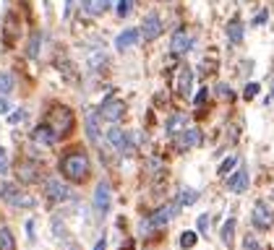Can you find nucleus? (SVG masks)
Listing matches in <instances>:
<instances>
[{"label":"nucleus","mask_w":274,"mask_h":250,"mask_svg":"<svg viewBox=\"0 0 274 250\" xmlns=\"http://www.w3.org/2000/svg\"><path fill=\"white\" fill-rule=\"evenodd\" d=\"M206 97H209V89H201L199 94H196V99H193V102H196V104H204V102H206Z\"/></svg>","instance_id":"38"},{"label":"nucleus","mask_w":274,"mask_h":250,"mask_svg":"<svg viewBox=\"0 0 274 250\" xmlns=\"http://www.w3.org/2000/svg\"><path fill=\"white\" fill-rule=\"evenodd\" d=\"M113 6V0H81V11L89 16H102Z\"/></svg>","instance_id":"18"},{"label":"nucleus","mask_w":274,"mask_h":250,"mask_svg":"<svg viewBox=\"0 0 274 250\" xmlns=\"http://www.w3.org/2000/svg\"><path fill=\"white\" fill-rule=\"evenodd\" d=\"M97 120H99L97 112H89L86 115V136H89L91 144H99V125H97Z\"/></svg>","instance_id":"21"},{"label":"nucleus","mask_w":274,"mask_h":250,"mask_svg":"<svg viewBox=\"0 0 274 250\" xmlns=\"http://www.w3.org/2000/svg\"><path fill=\"white\" fill-rule=\"evenodd\" d=\"M264 21H266V11H261V13L256 16V19H253V26H261Z\"/></svg>","instance_id":"39"},{"label":"nucleus","mask_w":274,"mask_h":250,"mask_svg":"<svg viewBox=\"0 0 274 250\" xmlns=\"http://www.w3.org/2000/svg\"><path fill=\"white\" fill-rule=\"evenodd\" d=\"M246 188H248V172H246V167H240L235 175L227 177V191L230 193H243Z\"/></svg>","instance_id":"16"},{"label":"nucleus","mask_w":274,"mask_h":250,"mask_svg":"<svg viewBox=\"0 0 274 250\" xmlns=\"http://www.w3.org/2000/svg\"><path fill=\"white\" fill-rule=\"evenodd\" d=\"M243 34H246V26H243L240 19H233L230 24H227V39H230L233 44H240L243 42Z\"/></svg>","instance_id":"19"},{"label":"nucleus","mask_w":274,"mask_h":250,"mask_svg":"<svg viewBox=\"0 0 274 250\" xmlns=\"http://www.w3.org/2000/svg\"><path fill=\"white\" fill-rule=\"evenodd\" d=\"M71 8H73V0H66V16H71Z\"/></svg>","instance_id":"42"},{"label":"nucleus","mask_w":274,"mask_h":250,"mask_svg":"<svg viewBox=\"0 0 274 250\" xmlns=\"http://www.w3.org/2000/svg\"><path fill=\"white\" fill-rule=\"evenodd\" d=\"M6 172H8V156H6L3 146H0V175H6Z\"/></svg>","instance_id":"35"},{"label":"nucleus","mask_w":274,"mask_h":250,"mask_svg":"<svg viewBox=\"0 0 274 250\" xmlns=\"http://www.w3.org/2000/svg\"><path fill=\"white\" fill-rule=\"evenodd\" d=\"M251 222L256 229H269L274 224V211L271 206H266L264 201H256V206H253V214H251Z\"/></svg>","instance_id":"5"},{"label":"nucleus","mask_w":274,"mask_h":250,"mask_svg":"<svg viewBox=\"0 0 274 250\" xmlns=\"http://www.w3.org/2000/svg\"><path fill=\"white\" fill-rule=\"evenodd\" d=\"M141 39V29H133V26H128L126 31H120V34L115 37V50L118 52H126V50H131V47Z\"/></svg>","instance_id":"12"},{"label":"nucleus","mask_w":274,"mask_h":250,"mask_svg":"<svg viewBox=\"0 0 274 250\" xmlns=\"http://www.w3.org/2000/svg\"><path fill=\"white\" fill-rule=\"evenodd\" d=\"M235 164H238V156H227V159L222 162V167H220V175H227Z\"/></svg>","instance_id":"30"},{"label":"nucleus","mask_w":274,"mask_h":250,"mask_svg":"<svg viewBox=\"0 0 274 250\" xmlns=\"http://www.w3.org/2000/svg\"><path fill=\"white\" fill-rule=\"evenodd\" d=\"M44 196L52 203H63V201L71 198V188L63 185L60 180H55V177H50V180H44Z\"/></svg>","instance_id":"6"},{"label":"nucleus","mask_w":274,"mask_h":250,"mask_svg":"<svg viewBox=\"0 0 274 250\" xmlns=\"http://www.w3.org/2000/svg\"><path fill=\"white\" fill-rule=\"evenodd\" d=\"M110 201H113L110 185H107V182H99L97 191H94V211H97L99 216H104V214L110 211Z\"/></svg>","instance_id":"11"},{"label":"nucleus","mask_w":274,"mask_h":250,"mask_svg":"<svg viewBox=\"0 0 274 250\" xmlns=\"http://www.w3.org/2000/svg\"><path fill=\"white\" fill-rule=\"evenodd\" d=\"M0 198H3L8 206H13V209H32L37 203L34 196H29L26 191L16 188L13 182H3V185H0Z\"/></svg>","instance_id":"3"},{"label":"nucleus","mask_w":274,"mask_h":250,"mask_svg":"<svg viewBox=\"0 0 274 250\" xmlns=\"http://www.w3.org/2000/svg\"><path fill=\"white\" fill-rule=\"evenodd\" d=\"M104 62H107V55H104L102 50H97V52H89V57H86V66L91 68V71H99Z\"/></svg>","instance_id":"25"},{"label":"nucleus","mask_w":274,"mask_h":250,"mask_svg":"<svg viewBox=\"0 0 274 250\" xmlns=\"http://www.w3.org/2000/svg\"><path fill=\"white\" fill-rule=\"evenodd\" d=\"M217 91H220V97H230V99H233V89H230V86L220 84V86H217Z\"/></svg>","instance_id":"37"},{"label":"nucleus","mask_w":274,"mask_h":250,"mask_svg":"<svg viewBox=\"0 0 274 250\" xmlns=\"http://www.w3.org/2000/svg\"><path fill=\"white\" fill-rule=\"evenodd\" d=\"M178 214V201H173V203H165V206H159L154 214L149 216V227H162V224H167L170 219Z\"/></svg>","instance_id":"10"},{"label":"nucleus","mask_w":274,"mask_h":250,"mask_svg":"<svg viewBox=\"0 0 274 250\" xmlns=\"http://www.w3.org/2000/svg\"><path fill=\"white\" fill-rule=\"evenodd\" d=\"M243 250H258V242L253 234H246V240H243Z\"/></svg>","instance_id":"32"},{"label":"nucleus","mask_w":274,"mask_h":250,"mask_svg":"<svg viewBox=\"0 0 274 250\" xmlns=\"http://www.w3.org/2000/svg\"><path fill=\"white\" fill-rule=\"evenodd\" d=\"M44 125H50L52 133L60 138V136L71 133V128H73V112H71L68 107H63V104H55L50 112H47V120H44Z\"/></svg>","instance_id":"2"},{"label":"nucleus","mask_w":274,"mask_h":250,"mask_svg":"<svg viewBox=\"0 0 274 250\" xmlns=\"http://www.w3.org/2000/svg\"><path fill=\"white\" fill-rule=\"evenodd\" d=\"M165 31V26H162V19L157 13H149L146 19H144V24H141V37L146 39V42H154L159 34Z\"/></svg>","instance_id":"9"},{"label":"nucleus","mask_w":274,"mask_h":250,"mask_svg":"<svg viewBox=\"0 0 274 250\" xmlns=\"http://www.w3.org/2000/svg\"><path fill=\"white\" fill-rule=\"evenodd\" d=\"M37 177H39L37 164H32V162H21V164H19V180H21V182H34Z\"/></svg>","instance_id":"20"},{"label":"nucleus","mask_w":274,"mask_h":250,"mask_svg":"<svg viewBox=\"0 0 274 250\" xmlns=\"http://www.w3.org/2000/svg\"><path fill=\"white\" fill-rule=\"evenodd\" d=\"M133 11V0H118V16L126 19V16Z\"/></svg>","instance_id":"29"},{"label":"nucleus","mask_w":274,"mask_h":250,"mask_svg":"<svg viewBox=\"0 0 274 250\" xmlns=\"http://www.w3.org/2000/svg\"><path fill=\"white\" fill-rule=\"evenodd\" d=\"M13 76L11 73H0V94H3V97H8V94L13 91Z\"/></svg>","instance_id":"27"},{"label":"nucleus","mask_w":274,"mask_h":250,"mask_svg":"<svg viewBox=\"0 0 274 250\" xmlns=\"http://www.w3.org/2000/svg\"><path fill=\"white\" fill-rule=\"evenodd\" d=\"M199 201V191H193V188H183L180 196H178V206H191V203Z\"/></svg>","instance_id":"22"},{"label":"nucleus","mask_w":274,"mask_h":250,"mask_svg":"<svg viewBox=\"0 0 274 250\" xmlns=\"http://www.w3.org/2000/svg\"><path fill=\"white\" fill-rule=\"evenodd\" d=\"M183 128H188V115H183V112H175V115H170V117H167V122H165V131H167V136H178Z\"/></svg>","instance_id":"17"},{"label":"nucleus","mask_w":274,"mask_h":250,"mask_svg":"<svg viewBox=\"0 0 274 250\" xmlns=\"http://www.w3.org/2000/svg\"><path fill=\"white\" fill-rule=\"evenodd\" d=\"M32 141H34L37 146H52L55 141H58V136L52 133L50 125H37V128L32 131Z\"/></svg>","instance_id":"15"},{"label":"nucleus","mask_w":274,"mask_h":250,"mask_svg":"<svg viewBox=\"0 0 274 250\" xmlns=\"http://www.w3.org/2000/svg\"><path fill=\"white\" fill-rule=\"evenodd\" d=\"M94 250H107V240H104V237H99V242L94 245Z\"/></svg>","instance_id":"41"},{"label":"nucleus","mask_w":274,"mask_h":250,"mask_svg":"<svg viewBox=\"0 0 274 250\" xmlns=\"http://www.w3.org/2000/svg\"><path fill=\"white\" fill-rule=\"evenodd\" d=\"M233 237H235V219L230 216V219L222 224V242H225L227 247H233Z\"/></svg>","instance_id":"23"},{"label":"nucleus","mask_w":274,"mask_h":250,"mask_svg":"<svg viewBox=\"0 0 274 250\" xmlns=\"http://www.w3.org/2000/svg\"><path fill=\"white\" fill-rule=\"evenodd\" d=\"M209 224H211V216H209V214H201V216H199V222H196V227H199V232H204V234L209 232V229H206Z\"/></svg>","instance_id":"31"},{"label":"nucleus","mask_w":274,"mask_h":250,"mask_svg":"<svg viewBox=\"0 0 274 250\" xmlns=\"http://www.w3.org/2000/svg\"><path fill=\"white\" fill-rule=\"evenodd\" d=\"M8 112H11V102H8V97L0 94V115H8Z\"/></svg>","instance_id":"36"},{"label":"nucleus","mask_w":274,"mask_h":250,"mask_svg":"<svg viewBox=\"0 0 274 250\" xmlns=\"http://www.w3.org/2000/svg\"><path fill=\"white\" fill-rule=\"evenodd\" d=\"M196 240H199V234H196V232H191V229H188V232H183V234H180V247H186V250H188V247L196 245Z\"/></svg>","instance_id":"28"},{"label":"nucleus","mask_w":274,"mask_h":250,"mask_svg":"<svg viewBox=\"0 0 274 250\" xmlns=\"http://www.w3.org/2000/svg\"><path fill=\"white\" fill-rule=\"evenodd\" d=\"M193 47V34H188L186 29H178L170 39V52L173 55H188Z\"/></svg>","instance_id":"8"},{"label":"nucleus","mask_w":274,"mask_h":250,"mask_svg":"<svg viewBox=\"0 0 274 250\" xmlns=\"http://www.w3.org/2000/svg\"><path fill=\"white\" fill-rule=\"evenodd\" d=\"M26 234H29V240H34V222H32V219L26 222Z\"/></svg>","instance_id":"40"},{"label":"nucleus","mask_w":274,"mask_h":250,"mask_svg":"<svg viewBox=\"0 0 274 250\" xmlns=\"http://www.w3.org/2000/svg\"><path fill=\"white\" fill-rule=\"evenodd\" d=\"M89 156L81 151V149H73V151H66L60 156V175L68 177L71 182H81L86 180L89 175Z\"/></svg>","instance_id":"1"},{"label":"nucleus","mask_w":274,"mask_h":250,"mask_svg":"<svg viewBox=\"0 0 274 250\" xmlns=\"http://www.w3.org/2000/svg\"><path fill=\"white\" fill-rule=\"evenodd\" d=\"M39 42H42V31L37 29V31H32V39H29V47H26V52H29V57H39Z\"/></svg>","instance_id":"26"},{"label":"nucleus","mask_w":274,"mask_h":250,"mask_svg":"<svg viewBox=\"0 0 274 250\" xmlns=\"http://www.w3.org/2000/svg\"><path fill=\"white\" fill-rule=\"evenodd\" d=\"M0 250H16V240L8 227H0Z\"/></svg>","instance_id":"24"},{"label":"nucleus","mask_w":274,"mask_h":250,"mask_svg":"<svg viewBox=\"0 0 274 250\" xmlns=\"http://www.w3.org/2000/svg\"><path fill=\"white\" fill-rule=\"evenodd\" d=\"M107 141H110V146H115V151H120V154L133 151V138L123 128H110L107 131Z\"/></svg>","instance_id":"7"},{"label":"nucleus","mask_w":274,"mask_h":250,"mask_svg":"<svg viewBox=\"0 0 274 250\" xmlns=\"http://www.w3.org/2000/svg\"><path fill=\"white\" fill-rule=\"evenodd\" d=\"M175 141H178V146H180V149H193V146H199V144H201V133H199V128L188 125V128H183V131L175 136Z\"/></svg>","instance_id":"14"},{"label":"nucleus","mask_w":274,"mask_h":250,"mask_svg":"<svg viewBox=\"0 0 274 250\" xmlns=\"http://www.w3.org/2000/svg\"><path fill=\"white\" fill-rule=\"evenodd\" d=\"M175 89H178L180 97H188V94H191V89H193V71H191V66H180L178 68Z\"/></svg>","instance_id":"13"},{"label":"nucleus","mask_w":274,"mask_h":250,"mask_svg":"<svg viewBox=\"0 0 274 250\" xmlns=\"http://www.w3.org/2000/svg\"><path fill=\"white\" fill-rule=\"evenodd\" d=\"M258 94V84H246V91H243V97L246 99H253Z\"/></svg>","instance_id":"33"},{"label":"nucleus","mask_w":274,"mask_h":250,"mask_svg":"<svg viewBox=\"0 0 274 250\" xmlns=\"http://www.w3.org/2000/svg\"><path fill=\"white\" fill-rule=\"evenodd\" d=\"M97 115H99L102 120H107V122H118L120 117L126 115V102H120V99H115V97L104 99V102L99 104V109H97Z\"/></svg>","instance_id":"4"},{"label":"nucleus","mask_w":274,"mask_h":250,"mask_svg":"<svg viewBox=\"0 0 274 250\" xmlns=\"http://www.w3.org/2000/svg\"><path fill=\"white\" fill-rule=\"evenodd\" d=\"M11 125H16V122H21V120H26V109H16V112H13L11 117Z\"/></svg>","instance_id":"34"}]
</instances>
